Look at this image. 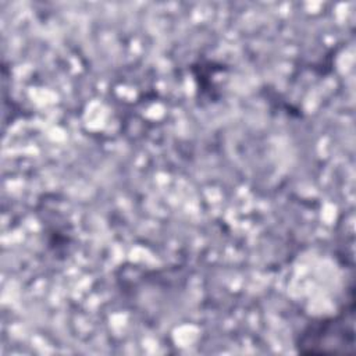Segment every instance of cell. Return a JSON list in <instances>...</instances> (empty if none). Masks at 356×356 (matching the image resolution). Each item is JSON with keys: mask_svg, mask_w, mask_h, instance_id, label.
<instances>
[{"mask_svg": "<svg viewBox=\"0 0 356 356\" xmlns=\"http://www.w3.org/2000/svg\"><path fill=\"white\" fill-rule=\"evenodd\" d=\"M353 307L332 318L312 323L296 342L300 353H343L353 350Z\"/></svg>", "mask_w": 356, "mask_h": 356, "instance_id": "obj_1", "label": "cell"}]
</instances>
